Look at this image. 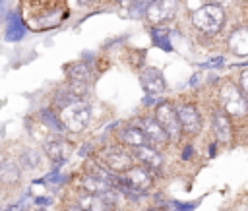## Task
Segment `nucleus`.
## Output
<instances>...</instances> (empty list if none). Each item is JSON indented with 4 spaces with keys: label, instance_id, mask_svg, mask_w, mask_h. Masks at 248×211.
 <instances>
[{
    "label": "nucleus",
    "instance_id": "nucleus-1",
    "mask_svg": "<svg viewBox=\"0 0 248 211\" xmlns=\"http://www.w3.org/2000/svg\"><path fill=\"white\" fill-rule=\"evenodd\" d=\"M56 114L68 134H79L89 126L93 110L83 99H72L66 105L58 106Z\"/></svg>",
    "mask_w": 248,
    "mask_h": 211
},
{
    "label": "nucleus",
    "instance_id": "nucleus-2",
    "mask_svg": "<svg viewBox=\"0 0 248 211\" xmlns=\"http://www.w3.org/2000/svg\"><path fill=\"white\" fill-rule=\"evenodd\" d=\"M217 103L232 120H246L248 118V99L240 91L238 83H234L231 79H225L219 85Z\"/></svg>",
    "mask_w": 248,
    "mask_h": 211
},
{
    "label": "nucleus",
    "instance_id": "nucleus-3",
    "mask_svg": "<svg viewBox=\"0 0 248 211\" xmlns=\"http://www.w3.org/2000/svg\"><path fill=\"white\" fill-rule=\"evenodd\" d=\"M190 19H192V25L198 31H202L205 35H215V33H219L223 29L227 15H225L223 6L209 2V4H203V6L196 8L190 14Z\"/></svg>",
    "mask_w": 248,
    "mask_h": 211
},
{
    "label": "nucleus",
    "instance_id": "nucleus-4",
    "mask_svg": "<svg viewBox=\"0 0 248 211\" xmlns=\"http://www.w3.org/2000/svg\"><path fill=\"white\" fill-rule=\"evenodd\" d=\"M97 159L107 168H110L116 174H124L128 168H132L136 165V157H134L132 149L126 147V145H122V143H112V145L103 147L99 151Z\"/></svg>",
    "mask_w": 248,
    "mask_h": 211
},
{
    "label": "nucleus",
    "instance_id": "nucleus-5",
    "mask_svg": "<svg viewBox=\"0 0 248 211\" xmlns=\"http://www.w3.org/2000/svg\"><path fill=\"white\" fill-rule=\"evenodd\" d=\"M153 116L157 118V122L163 126V130L167 132L170 143H178L182 141L184 137V130H182V124L178 120V114H176V106L172 101H161L157 103V106L153 108Z\"/></svg>",
    "mask_w": 248,
    "mask_h": 211
},
{
    "label": "nucleus",
    "instance_id": "nucleus-6",
    "mask_svg": "<svg viewBox=\"0 0 248 211\" xmlns=\"http://www.w3.org/2000/svg\"><path fill=\"white\" fill-rule=\"evenodd\" d=\"M155 184V174L145 168L143 165L136 163L132 168H128L124 174H122V188H128V190H134V192H140V194H147Z\"/></svg>",
    "mask_w": 248,
    "mask_h": 211
},
{
    "label": "nucleus",
    "instance_id": "nucleus-7",
    "mask_svg": "<svg viewBox=\"0 0 248 211\" xmlns=\"http://www.w3.org/2000/svg\"><path fill=\"white\" fill-rule=\"evenodd\" d=\"M174 106H176V114L182 124L184 136H190V137L198 136L203 128V116H202L198 105L188 103V101H176Z\"/></svg>",
    "mask_w": 248,
    "mask_h": 211
},
{
    "label": "nucleus",
    "instance_id": "nucleus-8",
    "mask_svg": "<svg viewBox=\"0 0 248 211\" xmlns=\"http://www.w3.org/2000/svg\"><path fill=\"white\" fill-rule=\"evenodd\" d=\"M209 126H211V134L215 137L217 143L221 145H229L234 137V128H232V118L221 108V106H215L211 110V116H209Z\"/></svg>",
    "mask_w": 248,
    "mask_h": 211
},
{
    "label": "nucleus",
    "instance_id": "nucleus-9",
    "mask_svg": "<svg viewBox=\"0 0 248 211\" xmlns=\"http://www.w3.org/2000/svg\"><path fill=\"white\" fill-rule=\"evenodd\" d=\"M176 10H178V0H151L145 10V19L153 27H157L169 21L170 17H174Z\"/></svg>",
    "mask_w": 248,
    "mask_h": 211
},
{
    "label": "nucleus",
    "instance_id": "nucleus-10",
    "mask_svg": "<svg viewBox=\"0 0 248 211\" xmlns=\"http://www.w3.org/2000/svg\"><path fill=\"white\" fill-rule=\"evenodd\" d=\"M134 157H136V163L143 165L145 168H149L153 174H161L163 166H165V157L161 153L159 147L155 145H140V147H134L132 149Z\"/></svg>",
    "mask_w": 248,
    "mask_h": 211
},
{
    "label": "nucleus",
    "instance_id": "nucleus-11",
    "mask_svg": "<svg viewBox=\"0 0 248 211\" xmlns=\"http://www.w3.org/2000/svg\"><path fill=\"white\" fill-rule=\"evenodd\" d=\"M140 83H141L145 95H149V97H159L167 91V81H165L161 70L155 66H143L140 70Z\"/></svg>",
    "mask_w": 248,
    "mask_h": 211
},
{
    "label": "nucleus",
    "instance_id": "nucleus-12",
    "mask_svg": "<svg viewBox=\"0 0 248 211\" xmlns=\"http://www.w3.org/2000/svg\"><path fill=\"white\" fill-rule=\"evenodd\" d=\"M136 124L143 130V134H145V137H147L149 145H155V147L163 149L165 145H169V143H170V139H169L167 132L163 130V126L157 122V118H155L153 114L140 116V120H138Z\"/></svg>",
    "mask_w": 248,
    "mask_h": 211
},
{
    "label": "nucleus",
    "instance_id": "nucleus-13",
    "mask_svg": "<svg viewBox=\"0 0 248 211\" xmlns=\"http://www.w3.org/2000/svg\"><path fill=\"white\" fill-rule=\"evenodd\" d=\"M116 143H122L126 147L134 149V147H140V145H147L149 141H147L143 130L138 124H124L116 132Z\"/></svg>",
    "mask_w": 248,
    "mask_h": 211
},
{
    "label": "nucleus",
    "instance_id": "nucleus-14",
    "mask_svg": "<svg viewBox=\"0 0 248 211\" xmlns=\"http://www.w3.org/2000/svg\"><path fill=\"white\" fill-rule=\"evenodd\" d=\"M21 172H23V166L19 163V159H14L10 155H4L2 157V163H0V180L6 188H12V186H17L19 180H21Z\"/></svg>",
    "mask_w": 248,
    "mask_h": 211
},
{
    "label": "nucleus",
    "instance_id": "nucleus-15",
    "mask_svg": "<svg viewBox=\"0 0 248 211\" xmlns=\"http://www.w3.org/2000/svg\"><path fill=\"white\" fill-rule=\"evenodd\" d=\"M43 155L52 165H62L70 157V145L64 139H46L43 141Z\"/></svg>",
    "mask_w": 248,
    "mask_h": 211
},
{
    "label": "nucleus",
    "instance_id": "nucleus-16",
    "mask_svg": "<svg viewBox=\"0 0 248 211\" xmlns=\"http://www.w3.org/2000/svg\"><path fill=\"white\" fill-rule=\"evenodd\" d=\"M74 201L83 209V211H112L108 207V203L95 194H89L85 190H78V194L74 196Z\"/></svg>",
    "mask_w": 248,
    "mask_h": 211
},
{
    "label": "nucleus",
    "instance_id": "nucleus-17",
    "mask_svg": "<svg viewBox=\"0 0 248 211\" xmlns=\"http://www.w3.org/2000/svg\"><path fill=\"white\" fill-rule=\"evenodd\" d=\"M227 46L234 56H248V27H236L227 37Z\"/></svg>",
    "mask_w": 248,
    "mask_h": 211
},
{
    "label": "nucleus",
    "instance_id": "nucleus-18",
    "mask_svg": "<svg viewBox=\"0 0 248 211\" xmlns=\"http://www.w3.org/2000/svg\"><path fill=\"white\" fill-rule=\"evenodd\" d=\"M64 72H66L68 81H76V83H85V85H89L91 79H93V72H91L89 64L83 62V60H76V62L68 64V66L64 68Z\"/></svg>",
    "mask_w": 248,
    "mask_h": 211
},
{
    "label": "nucleus",
    "instance_id": "nucleus-19",
    "mask_svg": "<svg viewBox=\"0 0 248 211\" xmlns=\"http://www.w3.org/2000/svg\"><path fill=\"white\" fill-rule=\"evenodd\" d=\"M78 186H79V190H85V192L95 194V196H103V194H107L112 188L108 182H105V180H101V178H97V176H93L89 172H83L81 174Z\"/></svg>",
    "mask_w": 248,
    "mask_h": 211
},
{
    "label": "nucleus",
    "instance_id": "nucleus-20",
    "mask_svg": "<svg viewBox=\"0 0 248 211\" xmlns=\"http://www.w3.org/2000/svg\"><path fill=\"white\" fill-rule=\"evenodd\" d=\"M19 163H21L23 170L25 168L27 170H35L41 165V153L37 149H33V147H27V149H23V153H19Z\"/></svg>",
    "mask_w": 248,
    "mask_h": 211
},
{
    "label": "nucleus",
    "instance_id": "nucleus-21",
    "mask_svg": "<svg viewBox=\"0 0 248 211\" xmlns=\"http://www.w3.org/2000/svg\"><path fill=\"white\" fill-rule=\"evenodd\" d=\"M153 39H155V43H159L163 48H170V45H169V41H167V31L163 29V27H155L153 29Z\"/></svg>",
    "mask_w": 248,
    "mask_h": 211
},
{
    "label": "nucleus",
    "instance_id": "nucleus-22",
    "mask_svg": "<svg viewBox=\"0 0 248 211\" xmlns=\"http://www.w3.org/2000/svg\"><path fill=\"white\" fill-rule=\"evenodd\" d=\"M238 87H240V91H242V93L246 95V99H248V68L240 72V75H238Z\"/></svg>",
    "mask_w": 248,
    "mask_h": 211
},
{
    "label": "nucleus",
    "instance_id": "nucleus-23",
    "mask_svg": "<svg viewBox=\"0 0 248 211\" xmlns=\"http://www.w3.org/2000/svg\"><path fill=\"white\" fill-rule=\"evenodd\" d=\"M64 211H83V209H81V207H79L76 201H72L70 205H66V207H64Z\"/></svg>",
    "mask_w": 248,
    "mask_h": 211
},
{
    "label": "nucleus",
    "instance_id": "nucleus-24",
    "mask_svg": "<svg viewBox=\"0 0 248 211\" xmlns=\"http://www.w3.org/2000/svg\"><path fill=\"white\" fill-rule=\"evenodd\" d=\"M79 6H91V4H95L97 0H76Z\"/></svg>",
    "mask_w": 248,
    "mask_h": 211
},
{
    "label": "nucleus",
    "instance_id": "nucleus-25",
    "mask_svg": "<svg viewBox=\"0 0 248 211\" xmlns=\"http://www.w3.org/2000/svg\"><path fill=\"white\" fill-rule=\"evenodd\" d=\"M223 2H227V0H211V4H219V6H221Z\"/></svg>",
    "mask_w": 248,
    "mask_h": 211
},
{
    "label": "nucleus",
    "instance_id": "nucleus-26",
    "mask_svg": "<svg viewBox=\"0 0 248 211\" xmlns=\"http://www.w3.org/2000/svg\"><path fill=\"white\" fill-rule=\"evenodd\" d=\"M112 2H116V4H120V2H122V0H112Z\"/></svg>",
    "mask_w": 248,
    "mask_h": 211
},
{
    "label": "nucleus",
    "instance_id": "nucleus-27",
    "mask_svg": "<svg viewBox=\"0 0 248 211\" xmlns=\"http://www.w3.org/2000/svg\"><path fill=\"white\" fill-rule=\"evenodd\" d=\"M244 2H246V4H248V0H244Z\"/></svg>",
    "mask_w": 248,
    "mask_h": 211
}]
</instances>
